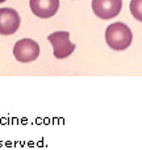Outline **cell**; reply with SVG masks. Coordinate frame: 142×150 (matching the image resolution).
I'll use <instances>...</instances> for the list:
<instances>
[{"mask_svg":"<svg viewBox=\"0 0 142 150\" xmlns=\"http://www.w3.org/2000/svg\"><path fill=\"white\" fill-rule=\"evenodd\" d=\"M107 45L114 52H122L132 45L133 34L130 28L124 23H113L105 30Z\"/></svg>","mask_w":142,"mask_h":150,"instance_id":"1","label":"cell"},{"mask_svg":"<svg viewBox=\"0 0 142 150\" xmlns=\"http://www.w3.org/2000/svg\"><path fill=\"white\" fill-rule=\"evenodd\" d=\"M47 41L53 45V53L57 59H65L72 54L76 45L70 41V33L65 30L54 32L47 36Z\"/></svg>","mask_w":142,"mask_h":150,"instance_id":"2","label":"cell"},{"mask_svg":"<svg viewBox=\"0 0 142 150\" xmlns=\"http://www.w3.org/2000/svg\"><path fill=\"white\" fill-rule=\"evenodd\" d=\"M13 55H15L16 61L21 63L33 62L40 55V46L32 38L18 40L13 46Z\"/></svg>","mask_w":142,"mask_h":150,"instance_id":"3","label":"cell"},{"mask_svg":"<svg viewBox=\"0 0 142 150\" xmlns=\"http://www.w3.org/2000/svg\"><path fill=\"white\" fill-rule=\"evenodd\" d=\"M122 9V0H92V11L101 20L114 18Z\"/></svg>","mask_w":142,"mask_h":150,"instance_id":"4","label":"cell"},{"mask_svg":"<svg viewBox=\"0 0 142 150\" xmlns=\"http://www.w3.org/2000/svg\"><path fill=\"white\" fill-rule=\"evenodd\" d=\"M20 15L12 8H0V34L11 36L20 28Z\"/></svg>","mask_w":142,"mask_h":150,"instance_id":"5","label":"cell"},{"mask_svg":"<svg viewBox=\"0 0 142 150\" xmlns=\"http://www.w3.org/2000/svg\"><path fill=\"white\" fill-rule=\"evenodd\" d=\"M29 7L40 18L53 17L59 9V0H29Z\"/></svg>","mask_w":142,"mask_h":150,"instance_id":"6","label":"cell"},{"mask_svg":"<svg viewBox=\"0 0 142 150\" xmlns=\"http://www.w3.org/2000/svg\"><path fill=\"white\" fill-rule=\"evenodd\" d=\"M130 12L136 17V20L142 21V0H132V3H130Z\"/></svg>","mask_w":142,"mask_h":150,"instance_id":"7","label":"cell"},{"mask_svg":"<svg viewBox=\"0 0 142 150\" xmlns=\"http://www.w3.org/2000/svg\"><path fill=\"white\" fill-rule=\"evenodd\" d=\"M4 1H7V0H0V4H1V3H4Z\"/></svg>","mask_w":142,"mask_h":150,"instance_id":"8","label":"cell"}]
</instances>
